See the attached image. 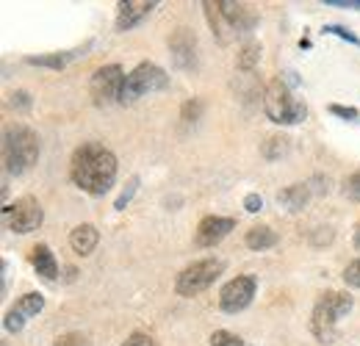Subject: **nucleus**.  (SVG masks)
I'll list each match as a JSON object with an SVG mask.
<instances>
[{
    "label": "nucleus",
    "instance_id": "10",
    "mask_svg": "<svg viewBox=\"0 0 360 346\" xmlns=\"http://www.w3.org/2000/svg\"><path fill=\"white\" fill-rule=\"evenodd\" d=\"M233 227H236V222L230 217H205L197 224L194 244H197V247H217L222 238L230 236Z\"/></svg>",
    "mask_w": 360,
    "mask_h": 346
},
{
    "label": "nucleus",
    "instance_id": "20",
    "mask_svg": "<svg viewBox=\"0 0 360 346\" xmlns=\"http://www.w3.org/2000/svg\"><path fill=\"white\" fill-rule=\"evenodd\" d=\"M261 53H264L261 42H247L238 50V56H236V67L238 70H252L261 61Z\"/></svg>",
    "mask_w": 360,
    "mask_h": 346
},
{
    "label": "nucleus",
    "instance_id": "16",
    "mask_svg": "<svg viewBox=\"0 0 360 346\" xmlns=\"http://www.w3.org/2000/svg\"><path fill=\"white\" fill-rule=\"evenodd\" d=\"M308 200H311V186L308 183H294V186L277 191V203L288 211H302L308 205Z\"/></svg>",
    "mask_w": 360,
    "mask_h": 346
},
{
    "label": "nucleus",
    "instance_id": "33",
    "mask_svg": "<svg viewBox=\"0 0 360 346\" xmlns=\"http://www.w3.org/2000/svg\"><path fill=\"white\" fill-rule=\"evenodd\" d=\"M122 346H153V338L144 333H134V335H128V341Z\"/></svg>",
    "mask_w": 360,
    "mask_h": 346
},
{
    "label": "nucleus",
    "instance_id": "36",
    "mask_svg": "<svg viewBox=\"0 0 360 346\" xmlns=\"http://www.w3.org/2000/svg\"><path fill=\"white\" fill-rule=\"evenodd\" d=\"M355 247L360 250V224H358V230H355Z\"/></svg>",
    "mask_w": 360,
    "mask_h": 346
},
{
    "label": "nucleus",
    "instance_id": "9",
    "mask_svg": "<svg viewBox=\"0 0 360 346\" xmlns=\"http://www.w3.org/2000/svg\"><path fill=\"white\" fill-rule=\"evenodd\" d=\"M255 288H258V280L252 274H238V277L227 280L219 291V307L225 313H241L244 307H250Z\"/></svg>",
    "mask_w": 360,
    "mask_h": 346
},
{
    "label": "nucleus",
    "instance_id": "8",
    "mask_svg": "<svg viewBox=\"0 0 360 346\" xmlns=\"http://www.w3.org/2000/svg\"><path fill=\"white\" fill-rule=\"evenodd\" d=\"M125 72L120 64H105L100 67L89 81V94L94 100V105H108L114 100L122 97V86H125Z\"/></svg>",
    "mask_w": 360,
    "mask_h": 346
},
{
    "label": "nucleus",
    "instance_id": "1",
    "mask_svg": "<svg viewBox=\"0 0 360 346\" xmlns=\"http://www.w3.org/2000/svg\"><path fill=\"white\" fill-rule=\"evenodd\" d=\"M117 172H120L117 155L97 141H86L72 153L70 177L81 191H86L91 197H103L105 191H111Z\"/></svg>",
    "mask_w": 360,
    "mask_h": 346
},
{
    "label": "nucleus",
    "instance_id": "34",
    "mask_svg": "<svg viewBox=\"0 0 360 346\" xmlns=\"http://www.w3.org/2000/svg\"><path fill=\"white\" fill-rule=\"evenodd\" d=\"M11 105L14 108H28L31 105V94L28 91H14L11 94Z\"/></svg>",
    "mask_w": 360,
    "mask_h": 346
},
{
    "label": "nucleus",
    "instance_id": "14",
    "mask_svg": "<svg viewBox=\"0 0 360 346\" xmlns=\"http://www.w3.org/2000/svg\"><path fill=\"white\" fill-rule=\"evenodd\" d=\"M31 263H34L37 274L45 277L47 283H53L58 277V263H56V255H53V250L47 244H37L31 250Z\"/></svg>",
    "mask_w": 360,
    "mask_h": 346
},
{
    "label": "nucleus",
    "instance_id": "13",
    "mask_svg": "<svg viewBox=\"0 0 360 346\" xmlns=\"http://www.w3.org/2000/svg\"><path fill=\"white\" fill-rule=\"evenodd\" d=\"M219 11L225 14L227 25L233 28V34H250L258 23L255 11L250 6H241V3H230V0H219Z\"/></svg>",
    "mask_w": 360,
    "mask_h": 346
},
{
    "label": "nucleus",
    "instance_id": "26",
    "mask_svg": "<svg viewBox=\"0 0 360 346\" xmlns=\"http://www.w3.org/2000/svg\"><path fill=\"white\" fill-rule=\"evenodd\" d=\"M344 283H347L349 288H360V258L352 260V263L344 269Z\"/></svg>",
    "mask_w": 360,
    "mask_h": 346
},
{
    "label": "nucleus",
    "instance_id": "29",
    "mask_svg": "<svg viewBox=\"0 0 360 346\" xmlns=\"http://www.w3.org/2000/svg\"><path fill=\"white\" fill-rule=\"evenodd\" d=\"M324 34H333V37H341L344 42H352V44H358V47H360V39H358V37H355V34H349V31H347L344 25H327V28H324Z\"/></svg>",
    "mask_w": 360,
    "mask_h": 346
},
{
    "label": "nucleus",
    "instance_id": "23",
    "mask_svg": "<svg viewBox=\"0 0 360 346\" xmlns=\"http://www.w3.org/2000/svg\"><path fill=\"white\" fill-rule=\"evenodd\" d=\"M344 197L347 200H352V203H360V169L358 172H352L347 180H344Z\"/></svg>",
    "mask_w": 360,
    "mask_h": 346
},
{
    "label": "nucleus",
    "instance_id": "11",
    "mask_svg": "<svg viewBox=\"0 0 360 346\" xmlns=\"http://www.w3.org/2000/svg\"><path fill=\"white\" fill-rule=\"evenodd\" d=\"M169 50H172L175 67H180V70H191L197 64V37L188 28H175L172 31Z\"/></svg>",
    "mask_w": 360,
    "mask_h": 346
},
{
    "label": "nucleus",
    "instance_id": "18",
    "mask_svg": "<svg viewBox=\"0 0 360 346\" xmlns=\"http://www.w3.org/2000/svg\"><path fill=\"white\" fill-rule=\"evenodd\" d=\"M202 6H205V14H208V23H211L214 37H217L222 44H227L230 42V34H227V31H233V28L227 25L225 14L219 11V3H202Z\"/></svg>",
    "mask_w": 360,
    "mask_h": 346
},
{
    "label": "nucleus",
    "instance_id": "7",
    "mask_svg": "<svg viewBox=\"0 0 360 346\" xmlns=\"http://www.w3.org/2000/svg\"><path fill=\"white\" fill-rule=\"evenodd\" d=\"M3 217H6V224H8L11 233L25 236V233H34V230L42 227L45 211H42L37 197H20V200H14L11 205L3 208Z\"/></svg>",
    "mask_w": 360,
    "mask_h": 346
},
{
    "label": "nucleus",
    "instance_id": "27",
    "mask_svg": "<svg viewBox=\"0 0 360 346\" xmlns=\"http://www.w3.org/2000/svg\"><path fill=\"white\" fill-rule=\"evenodd\" d=\"M136 188H139V177H131V183H128V188H125V191H122V194L117 197V203H114V208H117V211H122V208H125V205H128V203L134 200Z\"/></svg>",
    "mask_w": 360,
    "mask_h": 346
},
{
    "label": "nucleus",
    "instance_id": "2",
    "mask_svg": "<svg viewBox=\"0 0 360 346\" xmlns=\"http://www.w3.org/2000/svg\"><path fill=\"white\" fill-rule=\"evenodd\" d=\"M39 158V136L28 125H8L3 130V167L8 174L28 172Z\"/></svg>",
    "mask_w": 360,
    "mask_h": 346
},
{
    "label": "nucleus",
    "instance_id": "19",
    "mask_svg": "<svg viewBox=\"0 0 360 346\" xmlns=\"http://www.w3.org/2000/svg\"><path fill=\"white\" fill-rule=\"evenodd\" d=\"M288 150H291V139H288V136H269V139L264 141V147H261V155H264L266 161H277V158H283Z\"/></svg>",
    "mask_w": 360,
    "mask_h": 346
},
{
    "label": "nucleus",
    "instance_id": "25",
    "mask_svg": "<svg viewBox=\"0 0 360 346\" xmlns=\"http://www.w3.org/2000/svg\"><path fill=\"white\" fill-rule=\"evenodd\" d=\"M3 324H6L8 333H20V330L25 327V316H22L17 307H11V310L6 313V321H3Z\"/></svg>",
    "mask_w": 360,
    "mask_h": 346
},
{
    "label": "nucleus",
    "instance_id": "21",
    "mask_svg": "<svg viewBox=\"0 0 360 346\" xmlns=\"http://www.w3.org/2000/svg\"><path fill=\"white\" fill-rule=\"evenodd\" d=\"M72 56H75V53H72ZM72 56H64V53H53V56H28L25 61H28V64H34V67H50V70H64V67H67V61H70Z\"/></svg>",
    "mask_w": 360,
    "mask_h": 346
},
{
    "label": "nucleus",
    "instance_id": "28",
    "mask_svg": "<svg viewBox=\"0 0 360 346\" xmlns=\"http://www.w3.org/2000/svg\"><path fill=\"white\" fill-rule=\"evenodd\" d=\"M200 111H202V103H200V100H188V103L183 105V111H180V117H183L186 122H194V120L200 117Z\"/></svg>",
    "mask_w": 360,
    "mask_h": 346
},
{
    "label": "nucleus",
    "instance_id": "12",
    "mask_svg": "<svg viewBox=\"0 0 360 346\" xmlns=\"http://www.w3.org/2000/svg\"><path fill=\"white\" fill-rule=\"evenodd\" d=\"M153 8H155L153 0H122V3L117 6V31L125 34V31L136 28L144 17L153 14Z\"/></svg>",
    "mask_w": 360,
    "mask_h": 346
},
{
    "label": "nucleus",
    "instance_id": "3",
    "mask_svg": "<svg viewBox=\"0 0 360 346\" xmlns=\"http://www.w3.org/2000/svg\"><path fill=\"white\" fill-rule=\"evenodd\" d=\"M352 297L344 294V291H327L319 297V302L314 307V316H311V327H314V335L321 344H333L335 335H338V321L352 310Z\"/></svg>",
    "mask_w": 360,
    "mask_h": 346
},
{
    "label": "nucleus",
    "instance_id": "31",
    "mask_svg": "<svg viewBox=\"0 0 360 346\" xmlns=\"http://www.w3.org/2000/svg\"><path fill=\"white\" fill-rule=\"evenodd\" d=\"M330 114L335 117H344V120H358V108H349V105H330Z\"/></svg>",
    "mask_w": 360,
    "mask_h": 346
},
{
    "label": "nucleus",
    "instance_id": "30",
    "mask_svg": "<svg viewBox=\"0 0 360 346\" xmlns=\"http://www.w3.org/2000/svg\"><path fill=\"white\" fill-rule=\"evenodd\" d=\"M56 346H86V338L81 335V333H67V335H61Z\"/></svg>",
    "mask_w": 360,
    "mask_h": 346
},
{
    "label": "nucleus",
    "instance_id": "6",
    "mask_svg": "<svg viewBox=\"0 0 360 346\" xmlns=\"http://www.w3.org/2000/svg\"><path fill=\"white\" fill-rule=\"evenodd\" d=\"M167 86H169V75H167V72H164L158 64L141 61L136 70H131V72H128L120 103H136L139 97L153 94V91H161V89H167Z\"/></svg>",
    "mask_w": 360,
    "mask_h": 346
},
{
    "label": "nucleus",
    "instance_id": "35",
    "mask_svg": "<svg viewBox=\"0 0 360 346\" xmlns=\"http://www.w3.org/2000/svg\"><path fill=\"white\" fill-rule=\"evenodd\" d=\"M327 6H344V8H360V0H327Z\"/></svg>",
    "mask_w": 360,
    "mask_h": 346
},
{
    "label": "nucleus",
    "instance_id": "24",
    "mask_svg": "<svg viewBox=\"0 0 360 346\" xmlns=\"http://www.w3.org/2000/svg\"><path fill=\"white\" fill-rule=\"evenodd\" d=\"M211 346H244V341H241L236 333L217 330V333H211Z\"/></svg>",
    "mask_w": 360,
    "mask_h": 346
},
{
    "label": "nucleus",
    "instance_id": "32",
    "mask_svg": "<svg viewBox=\"0 0 360 346\" xmlns=\"http://www.w3.org/2000/svg\"><path fill=\"white\" fill-rule=\"evenodd\" d=\"M244 208H247L250 214H258V211L264 208V200H261V194H247V197H244Z\"/></svg>",
    "mask_w": 360,
    "mask_h": 346
},
{
    "label": "nucleus",
    "instance_id": "5",
    "mask_svg": "<svg viewBox=\"0 0 360 346\" xmlns=\"http://www.w3.org/2000/svg\"><path fill=\"white\" fill-rule=\"evenodd\" d=\"M222 271H225V260L222 258L194 260V263H188L178 274L175 291H178V297H197V294H202L205 288H211V286L219 280Z\"/></svg>",
    "mask_w": 360,
    "mask_h": 346
},
{
    "label": "nucleus",
    "instance_id": "22",
    "mask_svg": "<svg viewBox=\"0 0 360 346\" xmlns=\"http://www.w3.org/2000/svg\"><path fill=\"white\" fill-rule=\"evenodd\" d=\"M42 307H45V297H42V294H34V291L25 294V297L17 302V310H20L25 319H28V316H37Z\"/></svg>",
    "mask_w": 360,
    "mask_h": 346
},
{
    "label": "nucleus",
    "instance_id": "17",
    "mask_svg": "<svg viewBox=\"0 0 360 346\" xmlns=\"http://www.w3.org/2000/svg\"><path fill=\"white\" fill-rule=\"evenodd\" d=\"M247 247L250 250H255V252H264V250H271L274 244H277V233L271 230L269 224H255V227H250L247 230Z\"/></svg>",
    "mask_w": 360,
    "mask_h": 346
},
{
    "label": "nucleus",
    "instance_id": "15",
    "mask_svg": "<svg viewBox=\"0 0 360 346\" xmlns=\"http://www.w3.org/2000/svg\"><path fill=\"white\" fill-rule=\"evenodd\" d=\"M97 241H100V233H97L94 224H78V227L70 233V247H72L78 255H84V258L94 252Z\"/></svg>",
    "mask_w": 360,
    "mask_h": 346
},
{
    "label": "nucleus",
    "instance_id": "4",
    "mask_svg": "<svg viewBox=\"0 0 360 346\" xmlns=\"http://www.w3.org/2000/svg\"><path fill=\"white\" fill-rule=\"evenodd\" d=\"M264 111L274 125H300L308 117V108L302 100H297L291 94V89L285 86L280 78L271 81L264 91Z\"/></svg>",
    "mask_w": 360,
    "mask_h": 346
}]
</instances>
